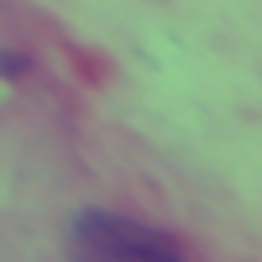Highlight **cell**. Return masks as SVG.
Instances as JSON below:
<instances>
[{"mask_svg":"<svg viewBox=\"0 0 262 262\" xmlns=\"http://www.w3.org/2000/svg\"><path fill=\"white\" fill-rule=\"evenodd\" d=\"M27 70H31V58H27V54H16V50L0 47V77H8V81H19Z\"/></svg>","mask_w":262,"mask_h":262,"instance_id":"2","label":"cell"},{"mask_svg":"<svg viewBox=\"0 0 262 262\" xmlns=\"http://www.w3.org/2000/svg\"><path fill=\"white\" fill-rule=\"evenodd\" d=\"M74 262H185L166 231L104 208H81L66 228Z\"/></svg>","mask_w":262,"mask_h":262,"instance_id":"1","label":"cell"}]
</instances>
